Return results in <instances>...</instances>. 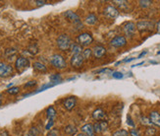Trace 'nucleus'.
<instances>
[{
    "instance_id": "1",
    "label": "nucleus",
    "mask_w": 160,
    "mask_h": 136,
    "mask_svg": "<svg viewBox=\"0 0 160 136\" xmlns=\"http://www.w3.org/2000/svg\"><path fill=\"white\" fill-rule=\"evenodd\" d=\"M56 44L57 46L60 51L62 52H68L71 51V46L73 45V41L70 35H68L66 34H62L56 40Z\"/></svg>"
},
{
    "instance_id": "2",
    "label": "nucleus",
    "mask_w": 160,
    "mask_h": 136,
    "mask_svg": "<svg viewBox=\"0 0 160 136\" xmlns=\"http://www.w3.org/2000/svg\"><path fill=\"white\" fill-rule=\"evenodd\" d=\"M50 63L54 68L59 69V70L65 69L67 67V62L65 58L61 54H58V53H55L50 57Z\"/></svg>"
},
{
    "instance_id": "3",
    "label": "nucleus",
    "mask_w": 160,
    "mask_h": 136,
    "mask_svg": "<svg viewBox=\"0 0 160 136\" xmlns=\"http://www.w3.org/2000/svg\"><path fill=\"white\" fill-rule=\"evenodd\" d=\"M78 41L79 45H81L82 47H87L92 44L93 41L92 35L89 33H82L78 35Z\"/></svg>"
},
{
    "instance_id": "4",
    "label": "nucleus",
    "mask_w": 160,
    "mask_h": 136,
    "mask_svg": "<svg viewBox=\"0 0 160 136\" xmlns=\"http://www.w3.org/2000/svg\"><path fill=\"white\" fill-rule=\"evenodd\" d=\"M30 66V60L24 56H19L15 61V68L19 73H22L25 69Z\"/></svg>"
},
{
    "instance_id": "5",
    "label": "nucleus",
    "mask_w": 160,
    "mask_h": 136,
    "mask_svg": "<svg viewBox=\"0 0 160 136\" xmlns=\"http://www.w3.org/2000/svg\"><path fill=\"white\" fill-rule=\"evenodd\" d=\"M103 14L106 18L111 19V20H115L119 17V10L112 5H108L104 8Z\"/></svg>"
},
{
    "instance_id": "6",
    "label": "nucleus",
    "mask_w": 160,
    "mask_h": 136,
    "mask_svg": "<svg viewBox=\"0 0 160 136\" xmlns=\"http://www.w3.org/2000/svg\"><path fill=\"white\" fill-rule=\"evenodd\" d=\"M14 69L10 64L0 61V77L1 78H7L13 74Z\"/></svg>"
},
{
    "instance_id": "7",
    "label": "nucleus",
    "mask_w": 160,
    "mask_h": 136,
    "mask_svg": "<svg viewBox=\"0 0 160 136\" xmlns=\"http://www.w3.org/2000/svg\"><path fill=\"white\" fill-rule=\"evenodd\" d=\"M110 45L116 48L123 47L127 45V39L126 37H124V35H116V37H114L111 40Z\"/></svg>"
},
{
    "instance_id": "8",
    "label": "nucleus",
    "mask_w": 160,
    "mask_h": 136,
    "mask_svg": "<svg viewBox=\"0 0 160 136\" xmlns=\"http://www.w3.org/2000/svg\"><path fill=\"white\" fill-rule=\"evenodd\" d=\"M71 65L73 68L76 69H80L82 67L83 62H85V58H83L82 54H73L72 58H71Z\"/></svg>"
},
{
    "instance_id": "9",
    "label": "nucleus",
    "mask_w": 160,
    "mask_h": 136,
    "mask_svg": "<svg viewBox=\"0 0 160 136\" xmlns=\"http://www.w3.org/2000/svg\"><path fill=\"white\" fill-rule=\"evenodd\" d=\"M92 54L96 59H100L106 54V48L101 45H96L92 48Z\"/></svg>"
},
{
    "instance_id": "10",
    "label": "nucleus",
    "mask_w": 160,
    "mask_h": 136,
    "mask_svg": "<svg viewBox=\"0 0 160 136\" xmlns=\"http://www.w3.org/2000/svg\"><path fill=\"white\" fill-rule=\"evenodd\" d=\"M136 29H137V26L133 23V22H128L125 24L123 30H124V33L126 35V37L128 38H132L133 35H135V32H136Z\"/></svg>"
},
{
    "instance_id": "11",
    "label": "nucleus",
    "mask_w": 160,
    "mask_h": 136,
    "mask_svg": "<svg viewBox=\"0 0 160 136\" xmlns=\"http://www.w3.org/2000/svg\"><path fill=\"white\" fill-rule=\"evenodd\" d=\"M92 118L97 121H103L107 119V114L101 108H98L93 111L92 112Z\"/></svg>"
},
{
    "instance_id": "12",
    "label": "nucleus",
    "mask_w": 160,
    "mask_h": 136,
    "mask_svg": "<svg viewBox=\"0 0 160 136\" xmlns=\"http://www.w3.org/2000/svg\"><path fill=\"white\" fill-rule=\"evenodd\" d=\"M154 28V25L148 22V21H141L137 24V29L140 32H145V31H151Z\"/></svg>"
},
{
    "instance_id": "13",
    "label": "nucleus",
    "mask_w": 160,
    "mask_h": 136,
    "mask_svg": "<svg viewBox=\"0 0 160 136\" xmlns=\"http://www.w3.org/2000/svg\"><path fill=\"white\" fill-rule=\"evenodd\" d=\"M93 128L95 133H102L103 131H105L108 129V123L106 120L103 121H96V122L93 124Z\"/></svg>"
},
{
    "instance_id": "14",
    "label": "nucleus",
    "mask_w": 160,
    "mask_h": 136,
    "mask_svg": "<svg viewBox=\"0 0 160 136\" xmlns=\"http://www.w3.org/2000/svg\"><path fill=\"white\" fill-rule=\"evenodd\" d=\"M76 105H77V98L74 97V96H71V97H68L64 103H63V106H64V108L67 110V111H72Z\"/></svg>"
},
{
    "instance_id": "15",
    "label": "nucleus",
    "mask_w": 160,
    "mask_h": 136,
    "mask_svg": "<svg viewBox=\"0 0 160 136\" xmlns=\"http://www.w3.org/2000/svg\"><path fill=\"white\" fill-rule=\"evenodd\" d=\"M64 16L66 17V19L70 22H73L74 24H80L81 23V19L80 16L77 13H75L73 11H66L64 13Z\"/></svg>"
},
{
    "instance_id": "16",
    "label": "nucleus",
    "mask_w": 160,
    "mask_h": 136,
    "mask_svg": "<svg viewBox=\"0 0 160 136\" xmlns=\"http://www.w3.org/2000/svg\"><path fill=\"white\" fill-rule=\"evenodd\" d=\"M82 133L85 134L86 136H95V131H94V128H93V124H90V123H87L83 126H82Z\"/></svg>"
},
{
    "instance_id": "17",
    "label": "nucleus",
    "mask_w": 160,
    "mask_h": 136,
    "mask_svg": "<svg viewBox=\"0 0 160 136\" xmlns=\"http://www.w3.org/2000/svg\"><path fill=\"white\" fill-rule=\"evenodd\" d=\"M149 120L151 124L160 127V113L158 112H151L149 113Z\"/></svg>"
},
{
    "instance_id": "18",
    "label": "nucleus",
    "mask_w": 160,
    "mask_h": 136,
    "mask_svg": "<svg viewBox=\"0 0 160 136\" xmlns=\"http://www.w3.org/2000/svg\"><path fill=\"white\" fill-rule=\"evenodd\" d=\"M97 21H98V18L95 15L94 13H89L88 15L86 17V20L85 22L88 25V26H93L97 23Z\"/></svg>"
},
{
    "instance_id": "19",
    "label": "nucleus",
    "mask_w": 160,
    "mask_h": 136,
    "mask_svg": "<svg viewBox=\"0 0 160 136\" xmlns=\"http://www.w3.org/2000/svg\"><path fill=\"white\" fill-rule=\"evenodd\" d=\"M33 68H34V70H37L38 72H40V73H45V72H47L46 66L44 65L43 63H41L39 61H36V62L33 63Z\"/></svg>"
},
{
    "instance_id": "20",
    "label": "nucleus",
    "mask_w": 160,
    "mask_h": 136,
    "mask_svg": "<svg viewBox=\"0 0 160 136\" xmlns=\"http://www.w3.org/2000/svg\"><path fill=\"white\" fill-rule=\"evenodd\" d=\"M113 3L118 7L119 9L127 11L129 9V3L128 1H122V0H116V1H113Z\"/></svg>"
},
{
    "instance_id": "21",
    "label": "nucleus",
    "mask_w": 160,
    "mask_h": 136,
    "mask_svg": "<svg viewBox=\"0 0 160 136\" xmlns=\"http://www.w3.org/2000/svg\"><path fill=\"white\" fill-rule=\"evenodd\" d=\"M46 116L49 120H54L55 117H56V111H55V109L52 106H48V108L46 109Z\"/></svg>"
},
{
    "instance_id": "22",
    "label": "nucleus",
    "mask_w": 160,
    "mask_h": 136,
    "mask_svg": "<svg viewBox=\"0 0 160 136\" xmlns=\"http://www.w3.org/2000/svg\"><path fill=\"white\" fill-rule=\"evenodd\" d=\"M71 51L73 52V54H81L82 52V46L79 44H73L71 46Z\"/></svg>"
},
{
    "instance_id": "23",
    "label": "nucleus",
    "mask_w": 160,
    "mask_h": 136,
    "mask_svg": "<svg viewBox=\"0 0 160 136\" xmlns=\"http://www.w3.org/2000/svg\"><path fill=\"white\" fill-rule=\"evenodd\" d=\"M77 127H76L75 125L73 124H69L65 127V133H67L68 135L70 136H73L76 132H77Z\"/></svg>"
},
{
    "instance_id": "24",
    "label": "nucleus",
    "mask_w": 160,
    "mask_h": 136,
    "mask_svg": "<svg viewBox=\"0 0 160 136\" xmlns=\"http://www.w3.org/2000/svg\"><path fill=\"white\" fill-rule=\"evenodd\" d=\"M49 79H50L51 83L55 85V84L60 83L62 81V77H61V75L59 73H55V74H53V75H51L49 77Z\"/></svg>"
},
{
    "instance_id": "25",
    "label": "nucleus",
    "mask_w": 160,
    "mask_h": 136,
    "mask_svg": "<svg viewBox=\"0 0 160 136\" xmlns=\"http://www.w3.org/2000/svg\"><path fill=\"white\" fill-rule=\"evenodd\" d=\"M82 54L83 58H85V59H89L90 57H92V51L90 48H86V49H83V51H82Z\"/></svg>"
},
{
    "instance_id": "26",
    "label": "nucleus",
    "mask_w": 160,
    "mask_h": 136,
    "mask_svg": "<svg viewBox=\"0 0 160 136\" xmlns=\"http://www.w3.org/2000/svg\"><path fill=\"white\" fill-rule=\"evenodd\" d=\"M113 136H129V132L126 129H118L113 133Z\"/></svg>"
},
{
    "instance_id": "27",
    "label": "nucleus",
    "mask_w": 160,
    "mask_h": 136,
    "mask_svg": "<svg viewBox=\"0 0 160 136\" xmlns=\"http://www.w3.org/2000/svg\"><path fill=\"white\" fill-rule=\"evenodd\" d=\"M138 3L142 8H148L152 4V1H150V0H141V1H138Z\"/></svg>"
},
{
    "instance_id": "28",
    "label": "nucleus",
    "mask_w": 160,
    "mask_h": 136,
    "mask_svg": "<svg viewBox=\"0 0 160 136\" xmlns=\"http://www.w3.org/2000/svg\"><path fill=\"white\" fill-rule=\"evenodd\" d=\"M19 92H20L19 87H12V88H9L8 90H7V93L10 94V95H16V94H18Z\"/></svg>"
},
{
    "instance_id": "29",
    "label": "nucleus",
    "mask_w": 160,
    "mask_h": 136,
    "mask_svg": "<svg viewBox=\"0 0 160 136\" xmlns=\"http://www.w3.org/2000/svg\"><path fill=\"white\" fill-rule=\"evenodd\" d=\"M156 130L153 127H148V129L145 130V136H153L155 134Z\"/></svg>"
},
{
    "instance_id": "30",
    "label": "nucleus",
    "mask_w": 160,
    "mask_h": 136,
    "mask_svg": "<svg viewBox=\"0 0 160 136\" xmlns=\"http://www.w3.org/2000/svg\"><path fill=\"white\" fill-rule=\"evenodd\" d=\"M112 76H113V78H115V79H122V78H124V74L119 72V71H115V72H113Z\"/></svg>"
},
{
    "instance_id": "31",
    "label": "nucleus",
    "mask_w": 160,
    "mask_h": 136,
    "mask_svg": "<svg viewBox=\"0 0 160 136\" xmlns=\"http://www.w3.org/2000/svg\"><path fill=\"white\" fill-rule=\"evenodd\" d=\"M29 52H31L32 54L38 53V48L37 45H32V46H31L29 47Z\"/></svg>"
},
{
    "instance_id": "32",
    "label": "nucleus",
    "mask_w": 160,
    "mask_h": 136,
    "mask_svg": "<svg viewBox=\"0 0 160 136\" xmlns=\"http://www.w3.org/2000/svg\"><path fill=\"white\" fill-rule=\"evenodd\" d=\"M104 72H108V73H113V70L111 68H103V69H100L97 71V73L98 74H101V73H104Z\"/></svg>"
},
{
    "instance_id": "33",
    "label": "nucleus",
    "mask_w": 160,
    "mask_h": 136,
    "mask_svg": "<svg viewBox=\"0 0 160 136\" xmlns=\"http://www.w3.org/2000/svg\"><path fill=\"white\" fill-rule=\"evenodd\" d=\"M129 134H131V136H140V132H138V129L136 128H133V129H131Z\"/></svg>"
},
{
    "instance_id": "34",
    "label": "nucleus",
    "mask_w": 160,
    "mask_h": 136,
    "mask_svg": "<svg viewBox=\"0 0 160 136\" xmlns=\"http://www.w3.org/2000/svg\"><path fill=\"white\" fill-rule=\"evenodd\" d=\"M47 136H59V131L57 129H52L48 132Z\"/></svg>"
},
{
    "instance_id": "35",
    "label": "nucleus",
    "mask_w": 160,
    "mask_h": 136,
    "mask_svg": "<svg viewBox=\"0 0 160 136\" xmlns=\"http://www.w3.org/2000/svg\"><path fill=\"white\" fill-rule=\"evenodd\" d=\"M36 85H37V81L32 80V81H30V82H28L27 84H25V87L26 88H28V87H33V86H36Z\"/></svg>"
},
{
    "instance_id": "36",
    "label": "nucleus",
    "mask_w": 160,
    "mask_h": 136,
    "mask_svg": "<svg viewBox=\"0 0 160 136\" xmlns=\"http://www.w3.org/2000/svg\"><path fill=\"white\" fill-rule=\"evenodd\" d=\"M127 123H128L130 126H132V127H135V122L133 121V119L131 118V117H130V116H128V117H127Z\"/></svg>"
},
{
    "instance_id": "37",
    "label": "nucleus",
    "mask_w": 160,
    "mask_h": 136,
    "mask_svg": "<svg viewBox=\"0 0 160 136\" xmlns=\"http://www.w3.org/2000/svg\"><path fill=\"white\" fill-rule=\"evenodd\" d=\"M53 124H54V121H53V120H49V121H48V123L46 124V126H45V129L49 130L50 128L53 126Z\"/></svg>"
},
{
    "instance_id": "38",
    "label": "nucleus",
    "mask_w": 160,
    "mask_h": 136,
    "mask_svg": "<svg viewBox=\"0 0 160 136\" xmlns=\"http://www.w3.org/2000/svg\"><path fill=\"white\" fill-rule=\"evenodd\" d=\"M34 3H36L37 6H41V5H44L45 4V1H36Z\"/></svg>"
},
{
    "instance_id": "39",
    "label": "nucleus",
    "mask_w": 160,
    "mask_h": 136,
    "mask_svg": "<svg viewBox=\"0 0 160 136\" xmlns=\"http://www.w3.org/2000/svg\"><path fill=\"white\" fill-rule=\"evenodd\" d=\"M148 53V52L147 51H145V52H142L140 55H138V58H142V57L143 56V55H145V54H147Z\"/></svg>"
},
{
    "instance_id": "40",
    "label": "nucleus",
    "mask_w": 160,
    "mask_h": 136,
    "mask_svg": "<svg viewBox=\"0 0 160 136\" xmlns=\"http://www.w3.org/2000/svg\"><path fill=\"white\" fill-rule=\"evenodd\" d=\"M144 62L143 61H142V62H140V63H138V64H136V65H133L132 67H137V66H141V65H142Z\"/></svg>"
},
{
    "instance_id": "41",
    "label": "nucleus",
    "mask_w": 160,
    "mask_h": 136,
    "mask_svg": "<svg viewBox=\"0 0 160 136\" xmlns=\"http://www.w3.org/2000/svg\"><path fill=\"white\" fill-rule=\"evenodd\" d=\"M134 59H136V58H133V57H131V58H129V59H125L124 62H130V61L134 60Z\"/></svg>"
},
{
    "instance_id": "42",
    "label": "nucleus",
    "mask_w": 160,
    "mask_h": 136,
    "mask_svg": "<svg viewBox=\"0 0 160 136\" xmlns=\"http://www.w3.org/2000/svg\"><path fill=\"white\" fill-rule=\"evenodd\" d=\"M1 136H9V134H8V132H7V131H3L1 133Z\"/></svg>"
},
{
    "instance_id": "43",
    "label": "nucleus",
    "mask_w": 160,
    "mask_h": 136,
    "mask_svg": "<svg viewBox=\"0 0 160 136\" xmlns=\"http://www.w3.org/2000/svg\"><path fill=\"white\" fill-rule=\"evenodd\" d=\"M25 136H34V135H32V134L29 131V132H27V133L25 134Z\"/></svg>"
},
{
    "instance_id": "44",
    "label": "nucleus",
    "mask_w": 160,
    "mask_h": 136,
    "mask_svg": "<svg viewBox=\"0 0 160 136\" xmlns=\"http://www.w3.org/2000/svg\"><path fill=\"white\" fill-rule=\"evenodd\" d=\"M2 104V94H0V106Z\"/></svg>"
},
{
    "instance_id": "45",
    "label": "nucleus",
    "mask_w": 160,
    "mask_h": 136,
    "mask_svg": "<svg viewBox=\"0 0 160 136\" xmlns=\"http://www.w3.org/2000/svg\"><path fill=\"white\" fill-rule=\"evenodd\" d=\"M150 63H152V64H157V62L156 61H153V60H150Z\"/></svg>"
},
{
    "instance_id": "46",
    "label": "nucleus",
    "mask_w": 160,
    "mask_h": 136,
    "mask_svg": "<svg viewBox=\"0 0 160 136\" xmlns=\"http://www.w3.org/2000/svg\"><path fill=\"white\" fill-rule=\"evenodd\" d=\"M77 136H86V135L82 133H79V134H77Z\"/></svg>"
},
{
    "instance_id": "47",
    "label": "nucleus",
    "mask_w": 160,
    "mask_h": 136,
    "mask_svg": "<svg viewBox=\"0 0 160 136\" xmlns=\"http://www.w3.org/2000/svg\"><path fill=\"white\" fill-rule=\"evenodd\" d=\"M158 28L160 29V22H159V25H158Z\"/></svg>"
},
{
    "instance_id": "48",
    "label": "nucleus",
    "mask_w": 160,
    "mask_h": 136,
    "mask_svg": "<svg viewBox=\"0 0 160 136\" xmlns=\"http://www.w3.org/2000/svg\"><path fill=\"white\" fill-rule=\"evenodd\" d=\"M157 54H160V51H159V52H157Z\"/></svg>"
}]
</instances>
